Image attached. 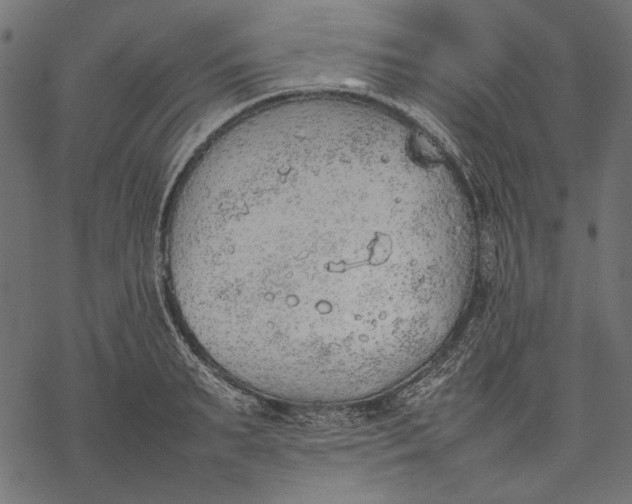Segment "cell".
I'll list each match as a JSON object with an SVG mask.
<instances>
[{"label":"cell","instance_id":"obj_1","mask_svg":"<svg viewBox=\"0 0 632 504\" xmlns=\"http://www.w3.org/2000/svg\"><path fill=\"white\" fill-rule=\"evenodd\" d=\"M372 166L342 156L286 167L244 189L191 237L192 269L239 337L316 360L371 348L377 267Z\"/></svg>","mask_w":632,"mask_h":504}]
</instances>
